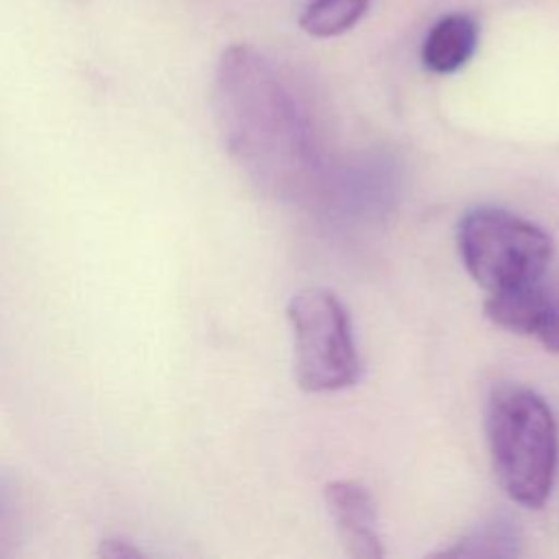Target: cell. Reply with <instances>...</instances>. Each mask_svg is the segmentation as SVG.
<instances>
[{"instance_id":"cell-7","label":"cell","mask_w":559,"mask_h":559,"mask_svg":"<svg viewBox=\"0 0 559 559\" xmlns=\"http://www.w3.org/2000/svg\"><path fill=\"white\" fill-rule=\"evenodd\" d=\"M478 24L467 13H448L432 24L421 46V61L432 74L459 72L476 52Z\"/></svg>"},{"instance_id":"cell-1","label":"cell","mask_w":559,"mask_h":559,"mask_svg":"<svg viewBox=\"0 0 559 559\" xmlns=\"http://www.w3.org/2000/svg\"><path fill=\"white\" fill-rule=\"evenodd\" d=\"M218 138L264 197L299 201L319 179V155L301 105L277 68L253 46L223 50L212 79Z\"/></svg>"},{"instance_id":"cell-2","label":"cell","mask_w":559,"mask_h":559,"mask_svg":"<svg viewBox=\"0 0 559 559\" xmlns=\"http://www.w3.org/2000/svg\"><path fill=\"white\" fill-rule=\"evenodd\" d=\"M487 439L504 493L522 507H544L559 456L557 421L546 400L520 384L493 386L487 402Z\"/></svg>"},{"instance_id":"cell-3","label":"cell","mask_w":559,"mask_h":559,"mask_svg":"<svg viewBox=\"0 0 559 559\" xmlns=\"http://www.w3.org/2000/svg\"><path fill=\"white\" fill-rule=\"evenodd\" d=\"M459 251L469 277L493 295L546 277L552 240L509 210L474 207L459 223Z\"/></svg>"},{"instance_id":"cell-5","label":"cell","mask_w":559,"mask_h":559,"mask_svg":"<svg viewBox=\"0 0 559 559\" xmlns=\"http://www.w3.org/2000/svg\"><path fill=\"white\" fill-rule=\"evenodd\" d=\"M485 314L498 328L535 336L548 352H559V282L548 284L542 277L493 293L485 301Z\"/></svg>"},{"instance_id":"cell-4","label":"cell","mask_w":559,"mask_h":559,"mask_svg":"<svg viewBox=\"0 0 559 559\" xmlns=\"http://www.w3.org/2000/svg\"><path fill=\"white\" fill-rule=\"evenodd\" d=\"M286 312L293 325L297 384L310 393L352 386L360 376V358L343 301L332 290L312 286L295 293Z\"/></svg>"},{"instance_id":"cell-11","label":"cell","mask_w":559,"mask_h":559,"mask_svg":"<svg viewBox=\"0 0 559 559\" xmlns=\"http://www.w3.org/2000/svg\"><path fill=\"white\" fill-rule=\"evenodd\" d=\"M68 2H72V4H76V7H87V4H90V0H68Z\"/></svg>"},{"instance_id":"cell-9","label":"cell","mask_w":559,"mask_h":559,"mask_svg":"<svg viewBox=\"0 0 559 559\" xmlns=\"http://www.w3.org/2000/svg\"><path fill=\"white\" fill-rule=\"evenodd\" d=\"M371 0H306L299 26L317 39H328L354 28Z\"/></svg>"},{"instance_id":"cell-8","label":"cell","mask_w":559,"mask_h":559,"mask_svg":"<svg viewBox=\"0 0 559 559\" xmlns=\"http://www.w3.org/2000/svg\"><path fill=\"white\" fill-rule=\"evenodd\" d=\"M520 528L507 515H493L467 535H463L452 548L443 550L450 557H518L522 555Z\"/></svg>"},{"instance_id":"cell-10","label":"cell","mask_w":559,"mask_h":559,"mask_svg":"<svg viewBox=\"0 0 559 559\" xmlns=\"http://www.w3.org/2000/svg\"><path fill=\"white\" fill-rule=\"evenodd\" d=\"M20 520V496L17 485L9 472L0 469V555L13 544Z\"/></svg>"},{"instance_id":"cell-6","label":"cell","mask_w":559,"mask_h":559,"mask_svg":"<svg viewBox=\"0 0 559 559\" xmlns=\"http://www.w3.org/2000/svg\"><path fill=\"white\" fill-rule=\"evenodd\" d=\"M323 496L345 552L356 559L384 557L371 491L360 480L338 478L325 485Z\"/></svg>"}]
</instances>
